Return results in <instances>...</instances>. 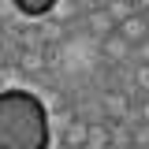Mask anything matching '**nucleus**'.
I'll use <instances>...</instances> for the list:
<instances>
[{
	"label": "nucleus",
	"mask_w": 149,
	"mask_h": 149,
	"mask_svg": "<svg viewBox=\"0 0 149 149\" xmlns=\"http://www.w3.org/2000/svg\"><path fill=\"white\" fill-rule=\"evenodd\" d=\"M138 82H142V86H149V67H142V71H138Z\"/></svg>",
	"instance_id": "7"
},
{
	"label": "nucleus",
	"mask_w": 149,
	"mask_h": 149,
	"mask_svg": "<svg viewBox=\"0 0 149 149\" xmlns=\"http://www.w3.org/2000/svg\"><path fill=\"white\" fill-rule=\"evenodd\" d=\"M138 123H142V127H149V101L138 108Z\"/></svg>",
	"instance_id": "6"
},
{
	"label": "nucleus",
	"mask_w": 149,
	"mask_h": 149,
	"mask_svg": "<svg viewBox=\"0 0 149 149\" xmlns=\"http://www.w3.org/2000/svg\"><path fill=\"white\" fill-rule=\"evenodd\" d=\"M15 8H19V11H22L26 19H41V15H52V11H56V4H52V0H45V4H30V0H19Z\"/></svg>",
	"instance_id": "5"
},
{
	"label": "nucleus",
	"mask_w": 149,
	"mask_h": 149,
	"mask_svg": "<svg viewBox=\"0 0 149 149\" xmlns=\"http://www.w3.org/2000/svg\"><path fill=\"white\" fill-rule=\"evenodd\" d=\"M104 112H108V116H104L108 123H119V119L130 116V104H127L123 93H104Z\"/></svg>",
	"instance_id": "3"
},
{
	"label": "nucleus",
	"mask_w": 149,
	"mask_h": 149,
	"mask_svg": "<svg viewBox=\"0 0 149 149\" xmlns=\"http://www.w3.org/2000/svg\"><path fill=\"white\" fill-rule=\"evenodd\" d=\"M119 37L127 41L130 49H138V45H146V37H149V11H130V15L119 19Z\"/></svg>",
	"instance_id": "2"
},
{
	"label": "nucleus",
	"mask_w": 149,
	"mask_h": 149,
	"mask_svg": "<svg viewBox=\"0 0 149 149\" xmlns=\"http://www.w3.org/2000/svg\"><path fill=\"white\" fill-rule=\"evenodd\" d=\"M49 112L30 90L0 93V149H49Z\"/></svg>",
	"instance_id": "1"
},
{
	"label": "nucleus",
	"mask_w": 149,
	"mask_h": 149,
	"mask_svg": "<svg viewBox=\"0 0 149 149\" xmlns=\"http://www.w3.org/2000/svg\"><path fill=\"white\" fill-rule=\"evenodd\" d=\"M101 45H104V52H108L112 60H127V56L134 52V49H130L127 41H123V37H119V30H116V34H112V37H104V41H101Z\"/></svg>",
	"instance_id": "4"
}]
</instances>
